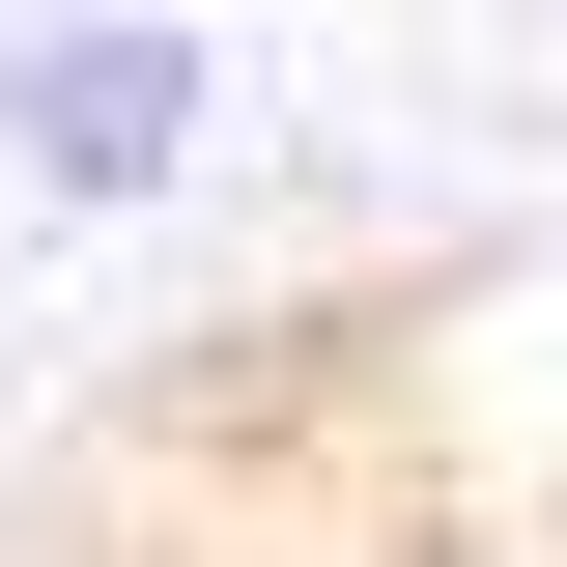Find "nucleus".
<instances>
[{"label":"nucleus","mask_w":567,"mask_h":567,"mask_svg":"<svg viewBox=\"0 0 567 567\" xmlns=\"http://www.w3.org/2000/svg\"><path fill=\"white\" fill-rule=\"evenodd\" d=\"M199 29H142V0H85V29H0V171L29 199H171L199 171Z\"/></svg>","instance_id":"f257e3e1"}]
</instances>
